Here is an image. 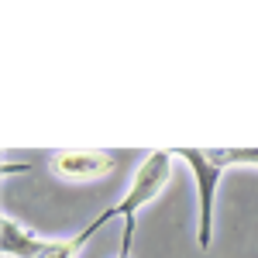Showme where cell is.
Returning a JSON list of instances; mask_svg holds the SVG:
<instances>
[{"label":"cell","instance_id":"8992f818","mask_svg":"<svg viewBox=\"0 0 258 258\" xmlns=\"http://www.w3.org/2000/svg\"><path fill=\"white\" fill-rule=\"evenodd\" d=\"M80 248H83V244L76 238H69V241H48V248H45L38 258H73Z\"/></svg>","mask_w":258,"mask_h":258},{"label":"cell","instance_id":"5b68a950","mask_svg":"<svg viewBox=\"0 0 258 258\" xmlns=\"http://www.w3.org/2000/svg\"><path fill=\"white\" fill-rule=\"evenodd\" d=\"M217 165H258V148H207Z\"/></svg>","mask_w":258,"mask_h":258},{"label":"cell","instance_id":"6da1fadb","mask_svg":"<svg viewBox=\"0 0 258 258\" xmlns=\"http://www.w3.org/2000/svg\"><path fill=\"white\" fill-rule=\"evenodd\" d=\"M169 172H172V159H169V152H152L148 159L141 162V169L135 172V182H131L127 197L120 200V203H114L110 210H103L100 217L90 220L80 234H76V241L86 244V241L93 238L107 220L124 217V238H120L117 258H127V255H131V241H135V214H138L141 207H148L152 200H159V193L165 189V182H169Z\"/></svg>","mask_w":258,"mask_h":258},{"label":"cell","instance_id":"277c9868","mask_svg":"<svg viewBox=\"0 0 258 258\" xmlns=\"http://www.w3.org/2000/svg\"><path fill=\"white\" fill-rule=\"evenodd\" d=\"M0 248L7 251V255L14 258H38L45 248H48V241H41L38 234H31L28 227H21L18 220L4 217L0 220Z\"/></svg>","mask_w":258,"mask_h":258},{"label":"cell","instance_id":"3957f363","mask_svg":"<svg viewBox=\"0 0 258 258\" xmlns=\"http://www.w3.org/2000/svg\"><path fill=\"white\" fill-rule=\"evenodd\" d=\"M117 169V159L110 152H55L52 155V172L69 182L83 179H100Z\"/></svg>","mask_w":258,"mask_h":258},{"label":"cell","instance_id":"7a4b0ae2","mask_svg":"<svg viewBox=\"0 0 258 258\" xmlns=\"http://www.w3.org/2000/svg\"><path fill=\"white\" fill-rule=\"evenodd\" d=\"M179 159L189 162L193 176H197V197H200V231H197V244L207 251L214 241V193H217V179L224 172V165L207 155V148H176Z\"/></svg>","mask_w":258,"mask_h":258}]
</instances>
